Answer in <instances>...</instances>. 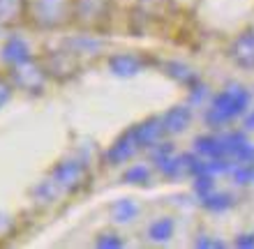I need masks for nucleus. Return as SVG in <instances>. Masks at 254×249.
Here are the masks:
<instances>
[{
  "label": "nucleus",
  "instance_id": "10",
  "mask_svg": "<svg viewBox=\"0 0 254 249\" xmlns=\"http://www.w3.org/2000/svg\"><path fill=\"white\" fill-rule=\"evenodd\" d=\"M111 74L121 76V79H129V76H136L141 69L146 67V60L136 53H114L107 60Z\"/></svg>",
  "mask_w": 254,
  "mask_h": 249
},
{
  "label": "nucleus",
  "instance_id": "5",
  "mask_svg": "<svg viewBox=\"0 0 254 249\" xmlns=\"http://www.w3.org/2000/svg\"><path fill=\"white\" fill-rule=\"evenodd\" d=\"M88 166L79 159H65V162L56 164V168L51 171V182H54L58 192L65 194H76L79 189H83L88 185Z\"/></svg>",
  "mask_w": 254,
  "mask_h": 249
},
{
  "label": "nucleus",
  "instance_id": "13",
  "mask_svg": "<svg viewBox=\"0 0 254 249\" xmlns=\"http://www.w3.org/2000/svg\"><path fill=\"white\" fill-rule=\"evenodd\" d=\"M134 129H136V139H139L141 148H153L155 143H160L162 136L167 134L164 125H162V118H148Z\"/></svg>",
  "mask_w": 254,
  "mask_h": 249
},
{
  "label": "nucleus",
  "instance_id": "17",
  "mask_svg": "<svg viewBox=\"0 0 254 249\" xmlns=\"http://www.w3.org/2000/svg\"><path fill=\"white\" fill-rule=\"evenodd\" d=\"M167 74L174 79V81H178L181 86L185 88H192L194 83H199V79H196V72L194 69H190L188 65H183V62H167Z\"/></svg>",
  "mask_w": 254,
  "mask_h": 249
},
{
  "label": "nucleus",
  "instance_id": "25",
  "mask_svg": "<svg viewBox=\"0 0 254 249\" xmlns=\"http://www.w3.org/2000/svg\"><path fill=\"white\" fill-rule=\"evenodd\" d=\"M236 245H238V247H254V233H245V236H238Z\"/></svg>",
  "mask_w": 254,
  "mask_h": 249
},
{
  "label": "nucleus",
  "instance_id": "26",
  "mask_svg": "<svg viewBox=\"0 0 254 249\" xmlns=\"http://www.w3.org/2000/svg\"><path fill=\"white\" fill-rule=\"evenodd\" d=\"M196 247H224L222 243H210V240H196Z\"/></svg>",
  "mask_w": 254,
  "mask_h": 249
},
{
  "label": "nucleus",
  "instance_id": "24",
  "mask_svg": "<svg viewBox=\"0 0 254 249\" xmlns=\"http://www.w3.org/2000/svg\"><path fill=\"white\" fill-rule=\"evenodd\" d=\"M234 175H236V180L241 182V185H252L254 182V164H243Z\"/></svg>",
  "mask_w": 254,
  "mask_h": 249
},
{
  "label": "nucleus",
  "instance_id": "15",
  "mask_svg": "<svg viewBox=\"0 0 254 249\" xmlns=\"http://www.w3.org/2000/svg\"><path fill=\"white\" fill-rule=\"evenodd\" d=\"M194 150L203 157H210V159L227 157L224 155V141H222V136H196L194 139Z\"/></svg>",
  "mask_w": 254,
  "mask_h": 249
},
{
  "label": "nucleus",
  "instance_id": "23",
  "mask_svg": "<svg viewBox=\"0 0 254 249\" xmlns=\"http://www.w3.org/2000/svg\"><path fill=\"white\" fill-rule=\"evenodd\" d=\"M12 93H14V86H12V81H9V76L0 74V108L12 100Z\"/></svg>",
  "mask_w": 254,
  "mask_h": 249
},
{
  "label": "nucleus",
  "instance_id": "21",
  "mask_svg": "<svg viewBox=\"0 0 254 249\" xmlns=\"http://www.w3.org/2000/svg\"><path fill=\"white\" fill-rule=\"evenodd\" d=\"M194 189H196V194H199V196L210 194V192H213V175L206 173V171L196 173V182H194Z\"/></svg>",
  "mask_w": 254,
  "mask_h": 249
},
{
  "label": "nucleus",
  "instance_id": "6",
  "mask_svg": "<svg viewBox=\"0 0 254 249\" xmlns=\"http://www.w3.org/2000/svg\"><path fill=\"white\" fill-rule=\"evenodd\" d=\"M69 7L72 0H37L33 5V21L35 26L44 30H56L69 21Z\"/></svg>",
  "mask_w": 254,
  "mask_h": 249
},
{
  "label": "nucleus",
  "instance_id": "4",
  "mask_svg": "<svg viewBox=\"0 0 254 249\" xmlns=\"http://www.w3.org/2000/svg\"><path fill=\"white\" fill-rule=\"evenodd\" d=\"M176 16V0H136L134 5V30L141 33L153 23H167Z\"/></svg>",
  "mask_w": 254,
  "mask_h": 249
},
{
  "label": "nucleus",
  "instance_id": "8",
  "mask_svg": "<svg viewBox=\"0 0 254 249\" xmlns=\"http://www.w3.org/2000/svg\"><path fill=\"white\" fill-rule=\"evenodd\" d=\"M139 150H141V143H139V139H136V129L134 127L125 129V132L114 141V146L107 150V162L114 164V166L125 164V162H129Z\"/></svg>",
  "mask_w": 254,
  "mask_h": 249
},
{
  "label": "nucleus",
  "instance_id": "16",
  "mask_svg": "<svg viewBox=\"0 0 254 249\" xmlns=\"http://www.w3.org/2000/svg\"><path fill=\"white\" fill-rule=\"evenodd\" d=\"M174 236V219L171 217H160L148 226V238L153 243H169Z\"/></svg>",
  "mask_w": 254,
  "mask_h": 249
},
{
  "label": "nucleus",
  "instance_id": "9",
  "mask_svg": "<svg viewBox=\"0 0 254 249\" xmlns=\"http://www.w3.org/2000/svg\"><path fill=\"white\" fill-rule=\"evenodd\" d=\"M229 58L236 67L254 69V30H243L229 47Z\"/></svg>",
  "mask_w": 254,
  "mask_h": 249
},
{
  "label": "nucleus",
  "instance_id": "2",
  "mask_svg": "<svg viewBox=\"0 0 254 249\" xmlns=\"http://www.w3.org/2000/svg\"><path fill=\"white\" fill-rule=\"evenodd\" d=\"M248 104H250L248 90L241 86H231L213 97V104L206 111V122L210 127H222L229 120H234L236 115L245 113Z\"/></svg>",
  "mask_w": 254,
  "mask_h": 249
},
{
  "label": "nucleus",
  "instance_id": "19",
  "mask_svg": "<svg viewBox=\"0 0 254 249\" xmlns=\"http://www.w3.org/2000/svg\"><path fill=\"white\" fill-rule=\"evenodd\" d=\"M123 180L129 185H148L150 182V168L146 164H134L123 173Z\"/></svg>",
  "mask_w": 254,
  "mask_h": 249
},
{
  "label": "nucleus",
  "instance_id": "27",
  "mask_svg": "<svg viewBox=\"0 0 254 249\" xmlns=\"http://www.w3.org/2000/svg\"><path fill=\"white\" fill-rule=\"evenodd\" d=\"M245 127H248V129H254V113L250 115L248 120H245Z\"/></svg>",
  "mask_w": 254,
  "mask_h": 249
},
{
  "label": "nucleus",
  "instance_id": "22",
  "mask_svg": "<svg viewBox=\"0 0 254 249\" xmlns=\"http://www.w3.org/2000/svg\"><path fill=\"white\" fill-rule=\"evenodd\" d=\"M95 247H102V249H121L123 247V240L116 233H102L97 236L95 240Z\"/></svg>",
  "mask_w": 254,
  "mask_h": 249
},
{
  "label": "nucleus",
  "instance_id": "11",
  "mask_svg": "<svg viewBox=\"0 0 254 249\" xmlns=\"http://www.w3.org/2000/svg\"><path fill=\"white\" fill-rule=\"evenodd\" d=\"M30 12L28 0H0V28H16Z\"/></svg>",
  "mask_w": 254,
  "mask_h": 249
},
{
  "label": "nucleus",
  "instance_id": "18",
  "mask_svg": "<svg viewBox=\"0 0 254 249\" xmlns=\"http://www.w3.org/2000/svg\"><path fill=\"white\" fill-rule=\"evenodd\" d=\"M111 215H114V219L118 224H127L139 215V205L132 199H121V201H116L111 205Z\"/></svg>",
  "mask_w": 254,
  "mask_h": 249
},
{
  "label": "nucleus",
  "instance_id": "12",
  "mask_svg": "<svg viewBox=\"0 0 254 249\" xmlns=\"http://www.w3.org/2000/svg\"><path fill=\"white\" fill-rule=\"evenodd\" d=\"M190 122H192V108L190 106H171L167 113L162 115V125H164V132L171 136L176 134H183L185 129L190 127Z\"/></svg>",
  "mask_w": 254,
  "mask_h": 249
},
{
  "label": "nucleus",
  "instance_id": "14",
  "mask_svg": "<svg viewBox=\"0 0 254 249\" xmlns=\"http://www.w3.org/2000/svg\"><path fill=\"white\" fill-rule=\"evenodd\" d=\"M28 58H33L30 53V47L26 44V40H21V37H9L5 42V47H2V60L7 65H16L21 60H28Z\"/></svg>",
  "mask_w": 254,
  "mask_h": 249
},
{
  "label": "nucleus",
  "instance_id": "3",
  "mask_svg": "<svg viewBox=\"0 0 254 249\" xmlns=\"http://www.w3.org/2000/svg\"><path fill=\"white\" fill-rule=\"evenodd\" d=\"M9 81L14 88H19L28 95H42L44 88H47L49 74L44 65L37 62L35 58H28V60H21L16 65H9Z\"/></svg>",
  "mask_w": 254,
  "mask_h": 249
},
{
  "label": "nucleus",
  "instance_id": "7",
  "mask_svg": "<svg viewBox=\"0 0 254 249\" xmlns=\"http://www.w3.org/2000/svg\"><path fill=\"white\" fill-rule=\"evenodd\" d=\"M44 69H47L49 76H54L58 81H67V79H72L76 74V55L65 49V51H54V53H49L44 60H42Z\"/></svg>",
  "mask_w": 254,
  "mask_h": 249
},
{
  "label": "nucleus",
  "instance_id": "20",
  "mask_svg": "<svg viewBox=\"0 0 254 249\" xmlns=\"http://www.w3.org/2000/svg\"><path fill=\"white\" fill-rule=\"evenodd\" d=\"M201 203H203V208H206V210L222 212V210L231 208V196H227V194H215V192H210V194L201 196Z\"/></svg>",
  "mask_w": 254,
  "mask_h": 249
},
{
  "label": "nucleus",
  "instance_id": "1",
  "mask_svg": "<svg viewBox=\"0 0 254 249\" xmlns=\"http://www.w3.org/2000/svg\"><path fill=\"white\" fill-rule=\"evenodd\" d=\"M69 21L86 33H102L114 21V0H72Z\"/></svg>",
  "mask_w": 254,
  "mask_h": 249
}]
</instances>
